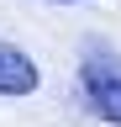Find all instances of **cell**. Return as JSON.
Wrapping results in <instances>:
<instances>
[{"mask_svg": "<svg viewBox=\"0 0 121 127\" xmlns=\"http://www.w3.org/2000/svg\"><path fill=\"white\" fill-rule=\"evenodd\" d=\"M79 90L95 117L116 122L121 127V53H111V48H89L84 64H79Z\"/></svg>", "mask_w": 121, "mask_h": 127, "instance_id": "obj_1", "label": "cell"}, {"mask_svg": "<svg viewBox=\"0 0 121 127\" xmlns=\"http://www.w3.org/2000/svg\"><path fill=\"white\" fill-rule=\"evenodd\" d=\"M37 85H42L37 64L26 58L16 42H5V37H0V95H32Z\"/></svg>", "mask_w": 121, "mask_h": 127, "instance_id": "obj_2", "label": "cell"}]
</instances>
